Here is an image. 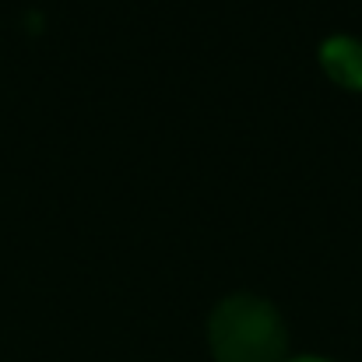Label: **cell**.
Here are the masks:
<instances>
[{
    "label": "cell",
    "mask_w": 362,
    "mask_h": 362,
    "mask_svg": "<svg viewBox=\"0 0 362 362\" xmlns=\"http://www.w3.org/2000/svg\"><path fill=\"white\" fill-rule=\"evenodd\" d=\"M211 349L218 362H281L285 331L267 303L233 296L211 317Z\"/></svg>",
    "instance_id": "1"
},
{
    "label": "cell",
    "mask_w": 362,
    "mask_h": 362,
    "mask_svg": "<svg viewBox=\"0 0 362 362\" xmlns=\"http://www.w3.org/2000/svg\"><path fill=\"white\" fill-rule=\"evenodd\" d=\"M292 362H327V359H313V356H306V359H292Z\"/></svg>",
    "instance_id": "3"
},
{
    "label": "cell",
    "mask_w": 362,
    "mask_h": 362,
    "mask_svg": "<svg viewBox=\"0 0 362 362\" xmlns=\"http://www.w3.org/2000/svg\"><path fill=\"white\" fill-rule=\"evenodd\" d=\"M327 67L345 81H362V46L352 39H334L327 46Z\"/></svg>",
    "instance_id": "2"
}]
</instances>
